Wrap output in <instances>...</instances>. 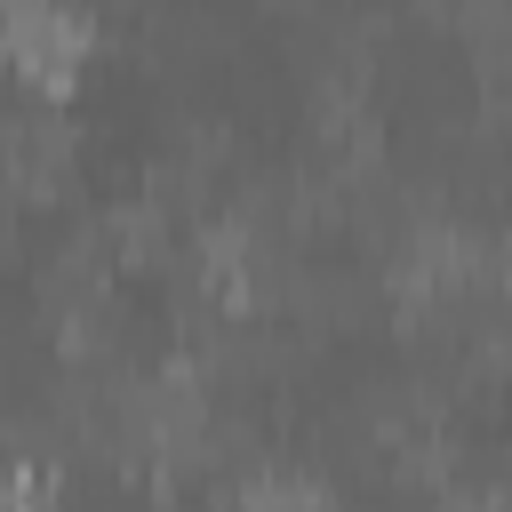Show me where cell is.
<instances>
[{"instance_id": "6da1fadb", "label": "cell", "mask_w": 512, "mask_h": 512, "mask_svg": "<svg viewBox=\"0 0 512 512\" xmlns=\"http://www.w3.org/2000/svg\"><path fill=\"white\" fill-rule=\"evenodd\" d=\"M0 48L24 72H64L80 56V8L72 0H0Z\"/></svg>"}, {"instance_id": "7a4b0ae2", "label": "cell", "mask_w": 512, "mask_h": 512, "mask_svg": "<svg viewBox=\"0 0 512 512\" xmlns=\"http://www.w3.org/2000/svg\"><path fill=\"white\" fill-rule=\"evenodd\" d=\"M40 472L32 464H16V456H0V512H40Z\"/></svg>"}]
</instances>
